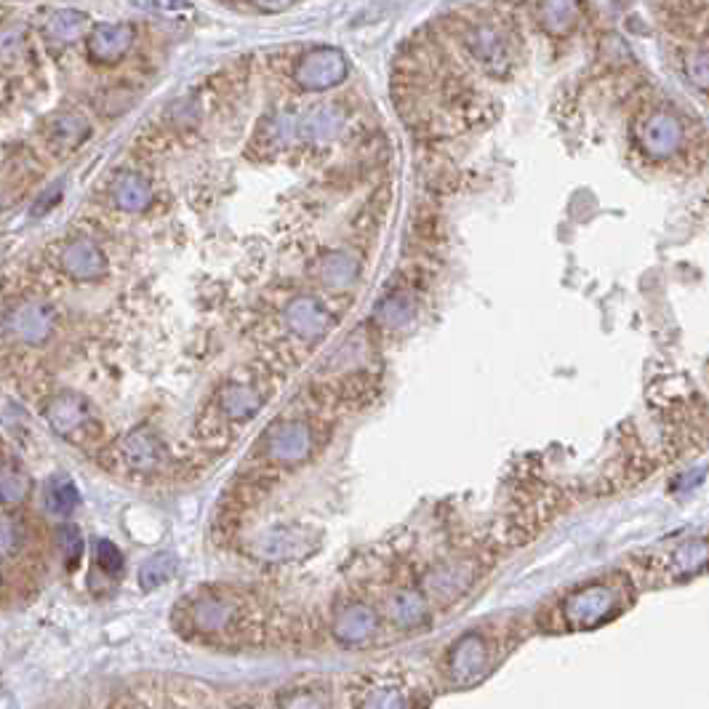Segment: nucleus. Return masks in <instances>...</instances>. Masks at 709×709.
<instances>
[{
	"mask_svg": "<svg viewBox=\"0 0 709 709\" xmlns=\"http://www.w3.org/2000/svg\"><path fill=\"white\" fill-rule=\"evenodd\" d=\"M176 616H179V627L184 632H195L203 640L232 643V640L246 638L248 632H254L248 624L251 606L235 590L198 592L179 603Z\"/></svg>",
	"mask_w": 709,
	"mask_h": 709,
	"instance_id": "f257e3e1",
	"label": "nucleus"
},
{
	"mask_svg": "<svg viewBox=\"0 0 709 709\" xmlns=\"http://www.w3.org/2000/svg\"><path fill=\"white\" fill-rule=\"evenodd\" d=\"M46 35L54 43H72L78 40L83 32L88 30V16L83 11H75V8H59V11H51L46 19Z\"/></svg>",
	"mask_w": 709,
	"mask_h": 709,
	"instance_id": "2eb2a0df",
	"label": "nucleus"
},
{
	"mask_svg": "<svg viewBox=\"0 0 709 709\" xmlns=\"http://www.w3.org/2000/svg\"><path fill=\"white\" fill-rule=\"evenodd\" d=\"M24 46V32L19 27H6L0 30V56L11 59L14 54H19Z\"/></svg>",
	"mask_w": 709,
	"mask_h": 709,
	"instance_id": "b1692460",
	"label": "nucleus"
},
{
	"mask_svg": "<svg viewBox=\"0 0 709 709\" xmlns=\"http://www.w3.org/2000/svg\"><path fill=\"white\" fill-rule=\"evenodd\" d=\"M176 571V558L168 552L152 555L150 560H144V566L139 568V584L144 590H158L160 584H166Z\"/></svg>",
	"mask_w": 709,
	"mask_h": 709,
	"instance_id": "6ab92c4d",
	"label": "nucleus"
},
{
	"mask_svg": "<svg viewBox=\"0 0 709 709\" xmlns=\"http://www.w3.org/2000/svg\"><path fill=\"white\" fill-rule=\"evenodd\" d=\"M62 267L75 280H94L104 275L107 259H104L102 248H96L91 240H75L64 248Z\"/></svg>",
	"mask_w": 709,
	"mask_h": 709,
	"instance_id": "f8f14e48",
	"label": "nucleus"
},
{
	"mask_svg": "<svg viewBox=\"0 0 709 709\" xmlns=\"http://www.w3.org/2000/svg\"><path fill=\"white\" fill-rule=\"evenodd\" d=\"M216 403H219V414L227 422H248L264 406V395L256 390L254 382L232 379V382L224 384V390L219 392Z\"/></svg>",
	"mask_w": 709,
	"mask_h": 709,
	"instance_id": "9d476101",
	"label": "nucleus"
},
{
	"mask_svg": "<svg viewBox=\"0 0 709 709\" xmlns=\"http://www.w3.org/2000/svg\"><path fill=\"white\" fill-rule=\"evenodd\" d=\"M147 8L160 16H171V19L182 14H192V6L187 0H147Z\"/></svg>",
	"mask_w": 709,
	"mask_h": 709,
	"instance_id": "393cba45",
	"label": "nucleus"
},
{
	"mask_svg": "<svg viewBox=\"0 0 709 709\" xmlns=\"http://www.w3.org/2000/svg\"><path fill=\"white\" fill-rule=\"evenodd\" d=\"M30 494V480L19 467H3L0 470V504L16 507Z\"/></svg>",
	"mask_w": 709,
	"mask_h": 709,
	"instance_id": "aec40b11",
	"label": "nucleus"
},
{
	"mask_svg": "<svg viewBox=\"0 0 709 709\" xmlns=\"http://www.w3.org/2000/svg\"><path fill=\"white\" fill-rule=\"evenodd\" d=\"M54 328V312L43 304H24L19 310L11 312L8 331L24 342H43Z\"/></svg>",
	"mask_w": 709,
	"mask_h": 709,
	"instance_id": "ddd939ff",
	"label": "nucleus"
},
{
	"mask_svg": "<svg viewBox=\"0 0 709 709\" xmlns=\"http://www.w3.org/2000/svg\"><path fill=\"white\" fill-rule=\"evenodd\" d=\"M46 419L62 438L70 440H78V435H83L91 427V422H94L91 408H88V403L80 395H56L48 403Z\"/></svg>",
	"mask_w": 709,
	"mask_h": 709,
	"instance_id": "1a4fd4ad",
	"label": "nucleus"
},
{
	"mask_svg": "<svg viewBox=\"0 0 709 709\" xmlns=\"http://www.w3.org/2000/svg\"><path fill=\"white\" fill-rule=\"evenodd\" d=\"M579 3L576 0H542V22L552 35H566L576 24Z\"/></svg>",
	"mask_w": 709,
	"mask_h": 709,
	"instance_id": "f3484780",
	"label": "nucleus"
},
{
	"mask_svg": "<svg viewBox=\"0 0 709 709\" xmlns=\"http://www.w3.org/2000/svg\"><path fill=\"white\" fill-rule=\"evenodd\" d=\"M80 502V494L75 483L67 475H54L46 486V507L54 515H70Z\"/></svg>",
	"mask_w": 709,
	"mask_h": 709,
	"instance_id": "a211bd4d",
	"label": "nucleus"
},
{
	"mask_svg": "<svg viewBox=\"0 0 709 709\" xmlns=\"http://www.w3.org/2000/svg\"><path fill=\"white\" fill-rule=\"evenodd\" d=\"M264 446H270V462L278 464H296L302 462V456L307 454L310 448V432L304 427L302 422H288V424H278L270 435H264Z\"/></svg>",
	"mask_w": 709,
	"mask_h": 709,
	"instance_id": "9b49d317",
	"label": "nucleus"
},
{
	"mask_svg": "<svg viewBox=\"0 0 709 709\" xmlns=\"http://www.w3.org/2000/svg\"><path fill=\"white\" fill-rule=\"evenodd\" d=\"M96 563H99V568H102L104 574L110 576L123 571V555H120L118 547H115L112 542H107V539L96 542Z\"/></svg>",
	"mask_w": 709,
	"mask_h": 709,
	"instance_id": "5701e85b",
	"label": "nucleus"
},
{
	"mask_svg": "<svg viewBox=\"0 0 709 709\" xmlns=\"http://www.w3.org/2000/svg\"><path fill=\"white\" fill-rule=\"evenodd\" d=\"M368 630H371V616L366 611H347L336 622V635L344 640H360Z\"/></svg>",
	"mask_w": 709,
	"mask_h": 709,
	"instance_id": "412c9836",
	"label": "nucleus"
},
{
	"mask_svg": "<svg viewBox=\"0 0 709 709\" xmlns=\"http://www.w3.org/2000/svg\"><path fill=\"white\" fill-rule=\"evenodd\" d=\"M464 46L472 54V59L494 78L507 75L512 67V46L510 38L494 24H470L464 30Z\"/></svg>",
	"mask_w": 709,
	"mask_h": 709,
	"instance_id": "39448f33",
	"label": "nucleus"
},
{
	"mask_svg": "<svg viewBox=\"0 0 709 709\" xmlns=\"http://www.w3.org/2000/svg\"><path fill=\"white\" fill-rule=\"evenodd\" d=\"M350 75V62L339 48L320 46L299 59L294 70V80L307 91H326L339 86Z\"/></svg>",
	"mask_w": 709,
	"mask_h": 709,
	"instance_id": "20e7f679",
	"label": "nucleus"
},
{
	"mask_svg": "<svg viewBox=\"0 0 709 709\" xmlns=\"http://www.w3.org/2000/svg\"><path fill=\"white\" fill-rule=\"evenodd\" d=\"M686 72L688 78H691V83H696L702 91H707V75H709L707 43H702L696 51H691V56L686 59Z\"/></svg>",
	"mask_w": 709,
	"mask_h": 709,
	"instance_id": "4be33fe9",
	"label": "nucleus"
},
{
	"mask_svg": "<svg viewBox=\"0 0 709 709\" xmlns=\"http://www.w3.org/2000/svg\"><path fill=\"white\" fill-rule=\"evenodd\" d=\"M123 451H126L128 464L136 467V470H152V467H158L160 459H163V448H160L158 440L147 435V432L128 435L126 443H123Z\"/></svg>",
	"mask_w": 709,
	"mask_h": 709,
	"instance_id": "dca6fc26",
	"label": "nucleus"
},
{
	"mask_svg": "<svg viewBox=\"0 0 709 709\" xmlns=\"http://www.w3.org/2000/svg\"><path fill=\"white\" fill-rule=\"evenodd\" d=\"M91 136V123L80 112H56L43 126V139L54 155H70Z\"/></svg>",
	"mask_w": 709,
	"mask_h": 709,
	"instance_id": "6e6552de",
	"label": "nucleus"
},
{
	"mask_svg": "<svg viewBox=\"0 0 709 709\" xmlns=\"http://www.w3.org/2000/svg\"><path fill=\"white\" fill-rule=\"evenodd\" d=\"M134 38V27L126 22L96 24L94 30L88 32V56L96 64H115L131 51Z\"/></svg>",
	"mask_w": 709,
	"mask_h": 709,
	"instance_id": "0eeeda50",
	"label": "nucleus"
},
{
	"mask_svg": "<svg viewBox=\"0 0 709 709\" xmlns=\"http://www.w3.org/2000/svg\"><path fill=\"white\" fill-rule=\"evenodd\" d=\"M627 608V582L619 576H603L568 590L552 608V627L563 632L598 630Z\"/></svg>",
	"mask_w": 709,
	"mask_h": 709,
	"instance_id": "f03ea898",
	"label": "nucleus"
},
{
	"mask_svg": "<svg viewBox=\"0 0 709 709\" xmlns=\"http://www.w3.org/2000/svg\"><path fill=\"white\" fill-rule=\"evenodd\" d=\"M112 200H115V206L123 208V211L136 214V211H144V208L150 206L152 190L144 176L131 174V171H128V174H120L118 179H115Z\"/></svg>",
	"mask_w": 709,
	"mask_h": 709,
	"instance_id": "4468645a",
	"label": "nucleus"
},
{
	"mask_svg": "<svg viewBox=\"0 0 709 709\" xmlns=\"http://www.w3.org/2000/svg\"><path fill=\"white\" fill-rule=\"evenodd\" d=\"M635 136L651 158H670L683 147V139H686L680 120L667 110L646 112L635 126Z\"/></svg>",
	"mask_w": 709,
	"mask_h": 709,
	"instance_id": "423d86ee",
	"label": "nucleus"
},
{
	"mask_svg": "<svg viewBox=\"0 0 709 709\" xmlns=\"http://www.w3.org/2000/svg\"><path fill=\"white\" fill-rule=\"evenodd\" d=\"M254 3L262 8V11L278 14V11H286V8H291L294 3H299V0H254Z\"/></svg>",
	"mask_w": 709,
	"mask_h": 709,
	"instance_id": "bb28decb",
	"label": "nucleus"
},
{
	"mask_svg": "<svg viewBox=\"0 0 709 709\" xmlns=\"http://www.w3.org/2000/svg\"><path fill=\"white\" fill-rule=\"evenodd\" d=\"M67 536H70V542H64V560H67V566L75 568V563H78L83 547H80L78 531H75L72 526H67Z\"/></svg>",
	"mask_w": 709,
	"mask_h": 709,
	"instance_id": "a878e982",
	"label": "nucleus"
},
{
	"mask_svg": "<svg viewBox=\"0 0 709 709\" xmlns=\"http://www.w3.org/2000/svg\"><path fill=\"white\" fill-rule=\"evenodd\" d=\"M494 662V640L483 630H470L448 648L446 675L456 686H475L480 678H486L491 672Z\"/></svg>",
	"mask_w": 709,
	"mask_h": 709,
	"instance_id": "7ed1b4c3",
	"label": "nucleus"
}]
</instances>
